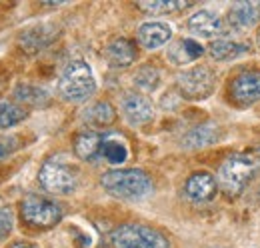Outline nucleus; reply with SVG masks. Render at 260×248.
<instances>
[{"mask_svg":"<svg viewBox=\"0 0 260 248\" xmlns=\"http://www.w3.org/2000/svg\"><path fill=\"white\" fill-rule=\"evenodd\" d=\"M102 188L124 200H138L152 192V180L144 170L138 168H124V170H108L100 178Z\"/></svg>","mask_w":260,"mask_h":248,"instance_id":"obj_1","label":"nucleus"},{"mask_svg":"<svg viewBox=\"0 0 260 248\" xmlns=\"http://www.w3.org/2000/svg\"><path fill=\"white\" fill-rule=\"evenodd\" d=\"M96 90V80L84 60H72L60 74L58 94L68 102H82Z\"/></svg>","mask_w":260,"mask_h":248,"instance_id":"obj_2","label":"nucleus"},{"mask_svg":"<svg viewBox=\"0 0 260 248\" xmlns=\"http://www.w3.org/2000/svg\"><path fill=\"white\" fill-rule=\"evenodd\" d=\"M112 248H170L168 238L156 228L146 224L128 222L112 230L110 234Z\"/></svg>","mask_w":260,"mask_h":248,"instance_id":"obj_3","label":"nucleus"},{"mask_svg":"<svg viewBox=\"0 0 260 248\" xmlns=\"http://www.w3.org/2000/svg\"><path fill=\"white\" fill-rule=\"evenodd\" d=\"M256 170V160L246 154H234L226 158L218 168V186L228 196H238Z\"/></svg>","mask_w":260,"mask_h":248,"instance_id":"obj_4","label":"nucleus"},{"mask_svg":"<svg viewBox=\"0 0 260 248\" xmlns=\"http://www.w3.org/2000/svg\"><path fill=\"white\" fill-rule=\"evenodd\" d=\"M38 182L52 194H70L76 190L78 178L76 170L70 164H66L60 158H50L42 164L38 172Z\"/></svg>","mask_w":260,"mask_h":248,"instance_id":"obj_5","label":"nucleus"},{"mask_svg":"<svg viewBox=\"0 0 260 248\" xmlns=\"http://www.w3.org/2000/svg\"><path fill=\"white\" fill-rule=\"evenodd\" d=\"M214 72L208 66H194L188 68L184 72L178 74L176 78V86L180 94L188 100H202L206 96H210L214 90Z\"/></svg>","mask_w":260,"mask_h":248,"instance_id":"obj_6","label":"nucleus"},{"mask_svg":"<svg viewBox=\"0 0 260 248\" xmlns=\"http://www.w3.org/2000/svg\"><path fill=\"white\" fill-rule=\"evenodd\" d=\"M22 218L38 228H50L62 218V208L54 200H48L44 196H28L22 200L20 206Z\"/></svg>","mask_w":260,"mask_h":248,"instance_id":"obj_7","label":"nucleus"},{"mask_svg":"<svg viewBox=\"0 0 260 248\" xmlns=\"http://www.w3.org/2000/svg\"><path fill=\"white\" fill-rule=\"evenodd\" d=\"M232 98L240 104H254L260 100V70L242 72L230 86Z\"/></svg>","mask_w":260,"mask_h":248,"instance_id":"obj_8","label":"nucleus"},{"mask_svg":"<svg viewBox=\"0 0 260 248\" xmlns=\"http://www.w3.org/2000/svg\"><path fill=\"white\" fill-rule=\"evenodd\" d=\"M260 20V2H236L228 10V24L230 28L238 32L250 30L258 24Z\"/></svg>","mask_w":260,"mask_h":248,"instance_id":"obj_9","label":"nucleus"},{"mask_svg":"<svg viewBox=\"0 0 260 248\" xmlns=\"http://www.w3.org/2000/svg\"><path fill=\"white\" fill-rule=\"evenodd\" d=\"M120 106H122V114L130 124H146L154 116L152 102L142 94H126Z\"/></svg>","mask_w":260,"mask_h":248,"instance_id":"obj_10","label":"nucleus"},{"mask_svg":"<svg viewBox=\"0 0 260 248\" xmlns=\"http://www.w3.org/2000/svg\"><path fill=\"white\" fill-rule=\"evenodd\" d=\"M58 36V30L52 26V24H38L32 28H26V30L20 34L18 42H20V48L26 50V52H38L42 48H46L54 38Z\"/></svg>","mask_w":260,"mask_h":248,"instance_id":"obj_11","label":"nucleus"},{"mask_svg":"<svg viewBox=\"0 0 260 248\" xmlns=\"http://www.w3.org/2000/svg\"><path fill=\"white\" fill-rule=\"evenodd\" d=\"M186 26L192 34L202 36V38H214V36L222 34V20L212 10H198V12H194L188 18Z\"/></svg>","mask_w":260,"mask_h":248,"instance_id":"obj_12","label":"nucleus"},{"mask_svg":"<svg viewBox=\"0 0 260 248\" xmlns=\"http://www.w3.org/2000/svg\"><path fill=\"white\" fill-rule=\"evenodd\" d=\"M214 192H216V178L208 172H194L184 184V194L192 202H206L214 196Z\"/></svg>","mask_w":260,"mask_h":248,"instance_id":"obj_13","label":"nucleus"},{"mask_svg":"<svg viewBox=\"0 0 260 248\" xmlns=\"http://www.w3.org/2000/svg\"><path fill=\"white\" fill-rule=\"evenodd\" d=\"M170 38H172V28L166 22H144L138 28V42L148 50L160 48Z\"/></svg>","mask_w":260,"mask_h":248,"instance_id":"obj_14","label":"nucleus"},{"mask_svg":"<svg viewBox=\"0 0 260 248\" xmlns=\"http://www.w3.org/2000/svg\"><path fill=\"white\" fill-rule=\"evenodd\" d=\"M218 138H220V130L214 124H200L182 136L180 144H182V148L196 150V148H204V146L214 144Z\"/></svg>","mask_w":260,"mask_h":248,"instance_id":"obj_15","label":"nucleus"},{"mask_svg":"<svg viewBox=\"0 0 260 248\" xmlns=\"http://www.w3.org/2000/svg\"><path fill=\"white\" fill-rule=\"evenodd\" d=\"M104 56H106V60H108L110 66H114V68H126V66H130L132 62L136 60V48H134V44L130 40H126V38H116V40H112L106 46Z\"/></svg>","mask_w":260,"mask_h":248,"instance_id":"obj_16","label":"nucleus"},{"mask_svg":"<svg viewBox=\"0 0 260 248\" xmlns=\"http://www.w3.org/2000/svg\"><path fill=\"white\" fill-rule=\"evenodd\" d=\"M104 138L98 132H82L74 138V154L82 160H94L102 156Z\"/></svg>","mask_w":260,"mask_h":248,"instance_id":"obj_17","label":"nucleus"},{"mask_svg":"<svg viewBox=\"0 0 260 248\" xmlns=\"http://www.w3.org/2000/svg\"><path fill=\"white\" fill-rule=\"evenodd\" d=\"M204 54V48L202 44H198L192 38H182L178 40L176 44L170 46L168 50V58L172 60V64H186V62H192L196 58H200Z\"/></svg>","mask_w":260,"mask_h":248,"instance_id":"obj_18","label":"nucleus"},{"mask_svg":"<svg viewBox=\"0 0 260 248\" xmlns=\"http://www.w3.org/2000/svg\"><path fill=\"white\" fill-rule=\"evenodd\" d=\"M248 50L246 44H240V42H234V40H228V38H218L216 42L210 44V56L214 60L224 62V60H234L238 56H242L244 52Z\"/></svg>","mask_w":260,"mask_h":248,"instance_id":"obj_19","label":"nucleus"},{"mask_svg":"<svg viewBox=\"0 0 260 248\" xmlns=\"http://www.w3.org/2000/svg\"><path fill=\"white\" fill-rule=\"evenodd\" d=\"M14 98L28 106H44L48 102V92L32 84H18L14 88Z\"/></svg>","mask_w":260,"mask_h":248,"instance_id":"obj_20","label":"nucleus"},{"mask_svg":"<svg viewBox=\"0 0 260 248\" xmlns=\"http://www.w3.org/2000/svg\"><path fill=\"white\" fill-rule=\"evenodd\" d=\"M114 118H116V112L110 102H96L90 108H86V112H84V120L90 124H98V126L112 124Z\"/></svg>","mask_w":260,"mask_h":248,"instance_id":"obj_21","label":"nucleus"},{"mask_svg":"<svg viewBox=\"0 0 260 248\" xmlns=\"http://www.w3.org/2000/svg\"><path fill=\"white\" fill-rule=\"evenodd\" d=\"M102 156L110 162V164H122L128 158V148L122 140L118 138H104L102 144Z\"/></svg>","mask_w":260,"mask_h":248,"instance_id":"obj_22","label":"nucleus"},{"mask_svg":"<svg viewBox=\"0 0 260 248\" xmlns=\"http://www.w3.org/2000/svg\"><path fill=\"white\" fill-rule=\"evenodd\" d=\"M26 118V110L16 106L14 102L8 100H0V128H10L22 122Z\"/></svg>","mask_w":260,"mask_h":248,"instance_id":"obj_23","label":"nucleus"},{"mask_svg":"<svg viewBox=\"0 0 260 248\" xmlns=\"http://www.w3.org/2000/svg\"><path fill=\"white\" fill-rule=\"evenodd\" d=\"M134 84L144 92H152L160 84V72L154 66H142L134 74Z\"/></svg>","mask_w":260,"mask_h":248,"instance_id":"obj_24","label":"nucleus"},{"mask_svg":"<svg viewBox=\"0 0 260 248\" xmlns=\"http://www.w3.org/2000/svg\"><path fill=\"white\" fill-rule=\"evenodd\" d=\"M190 2H160V0H154V2H138V8L148 12V14H162V12H172V10H184L188 8Z\"/></svg>","mask_w":260,"mask_h":248,"instance_id":"obj_25","label":"nucleus"},{"mask_svg":"<svg viewBox=\"0 0 260 248\" xmlns=\"http://www.w3.org/2000/svg\"><path fill=\"white\" fill-rule=\"evenodd\" d=\"M12 226H14V218H12L10 208H0V240L10 234Z\"/></svg>","mask_w":260,"mask_h":248,"instance_id":"obj_26","label":"nucleus"},{"mask_svg":"<svg viewBox=\"0 0 260 248\" xmlns=\"http://www.w3.org/2000/svg\"><path fill=\"white\" fill-rule=\"evenodd\" d=\"M16 150V138H0V160Z\"/></svg>","mask_w":260,"mask_h":248,"instance_id":"obj_27","label":"nucleus"},{"mask_svg":"<svg viewBox=\"0 0 260 248\" xmlns=\"http://www.w3.org/2000/svg\"><path fill=\"white\" fill-rule=\"evenodd\" d=\"M10 248H38V246L32 244V242H26V240H18V242L10 244Z\"/></svg>","mask_w":260,"mask_h":248,"instance_id":"obj_28","label":"nucleus"}]
</instances>
